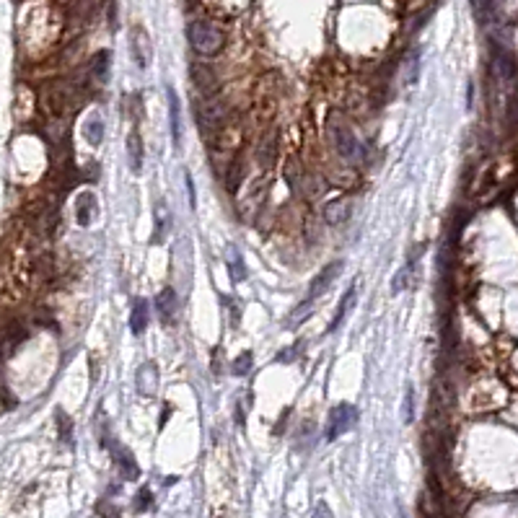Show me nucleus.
Returning a JSON list of instances; mask_svg holds the SVG:
<instances>
[{"instance_id": "obj_1", "label": "nucleus", "mask_w": 518, "mask_h": 518, "mask_svg": "<svg viewBox=\"0 0 518 518\" xmlns=\"http://www.w3.org/2000/svg\"><path fill=\"white\" fill-rule=\"evenodd\" d=\"M187 37H190V45L195 52L200 55H218L223 45H226V37L215 24L210 21H195L187 29Z\"/></svg>"}, {"instance_id": "obj_2", "label": "nucleus", "mask_w": 518, "mask_h": 518, "mask_svg": "<svg viewBox=\"0 0 518 518\" xmlns=\"http://www.w3.org/2000/svg\"><path fill=\"white\" fill-rule=\"evenodd\" d=\"M355 420H358V409H355L353 404H347V402L337 404V407L329 412V422H327V430H324V438H327V441H337L340 436H345L347 430L355 425Z\"/></svg>"}, {"instance_id": "obj_3", "label": "nucleus", "mask_w": 518, "mask_h": 518, "mask_svg": "<svg viewBox=\"0 0 518 518\" xmlns=\"http://www.w3.org/2000/svg\"><path fill=\"white\" fill-rule=\"evenodd\" d=\"M332 137H335L337 153L342 155L345 161H350V164L363 161V146H360V140H358L345 125H335V128H332Z\"/></svg>"}, {"instance_id": "obj_4", "label": "nucleus", "mask_w": 518, "mask_h": 518, "mask_svg": "<svg viewBox=\"0 0 518 518\" xmlns=\"http://www.w3.org/2000/svg\"><path fill=\"white\" fill-rule=\"evenodd\" d=\"M135 386L137 394L146 397V399H153L155 391H158V368L155 363H143L135 373Z\"/></svg>"}, {"instance_id": "obj_5", "label": "nucleus", "mask_w": 518, "mask_h": 518, "mask_svg": "<svg viewBox=\"0 0 518 518\" xmlns=\"http://www.w3.org/2000/svg\"><path fill=\"white\" fill-rule=\"evenodd\" d=\"M342 267H345V262H342V259H337V262L327 264V267H324V270H321V273H319L317 277H314V282H311V288H309V298L314 300V298H319L321 293L327 291V288H329V282H332V280H335V277H337V275H340V270H342Z\"/></svg>"}, {"instance_id": "obj_6", "label": "nucleus", "mask_w": 518, "mask_h": 518, "mask_svg": "<svg viewBox=\"0 0 518 518\" xmlns=\"http://www.w3.org/2000/svg\"><path fill=\"white\" fill-rule=\"evenodd\" d=\"M132 60L140 70L151 65V39L143 29H132Z\"/></svg>"}, {"instance_id": "obj_7", "label": "nucleus", "mask_w": 518, "mask_h": 518, "mask_svg": "<svg viewBox=\"0 0 518 518\" xmlns=\"http://www.w3.org/2000/svg\"><path fill=\"white\" fill-rule=\"evenodd\" d=\"M192 81H195V86L200 89L202 93H215L218 91V75H215V70L210 68V65H192Z\"/></svg>"}, {"instance_id": "obj_8", "label": "nucleus", "mask_w": 518, "mask_h": 518, "mask_svg": "<svg viewBox=\"0 0 518 518\" xmlns=\"http://www.w3.org/2000/svg\"><path fill=\"white\" fill-rule=\"evenodd\" d=\"M166 96H169V119H172V140L174 146H182V112H179V96L172 86L166 89Z\"/></svg>"}, {"instance_id": "obj_9", "label": "nucleus", "mask_w": 518, "mask_h": 518, "mask_svg": "<svg viewBox=\"0 0 518 518\" xmlns=\"http://www.w3.org/2000/svg\"><path fill=\"white\" fill-rule=\"evenodd\" d=\"M112 451H114V462H117L119 472H122V477L125 480H137V474H140V469H137L135 459H132V451H128V448H122V445H112Z\"/></svg>"}, {"instance_id": "obj_10", "label": "nucleus", "mask_w": 518, "mask_h": 518, "mask_svg": "<svg viewBox=\"0 0 518 518\" xmlns=\"http://www.w3.org/2000/svg\"><path fill=\"white\" fill-rule=\"evenodd\" d=\"M350 218V200H332L324 208V220H327L329 226H340V223H345V220Z\"/></svg>"}, {"instance_id": "obj_11", "label": "nucleus", "mask_w": 518, "mask_h": 518, "mask_svg": "<svg viewBox=\"0 0 518 518\" xmlns=\"http://www.w3.org/2000/svg\"><path fill=\"white\" fill-rule=\"evenodd\" d=\"M130 329L132 335L140 337L148 329V303L143 298L132 300V317H130Z\"/></svg>"}, {"instance_id": "obj_12", "label": "nucleus", "mask_w": 518, "mask_h": 518, "mask_svg": "<svg viewBox=\"0 0 518 518\" xmlns=\"http://www.w3.org/2000/svg\"><path fill=\"white\" fill-rule=\"evenodd\" d=\"M128 158L132 174H143V137L137 135V132H130L128 135Z\"/></svg>"}, {"instance_id": "obj_13", "label": "nucleus", "mask_w": 518, "mask_h": 518, "mask_svg": "<svg viewBox=\"0 0 518 518\" xmlns=\"http://www.w3.org/2000/svg\"><path fill=\"white\" fill-rule=\"evenodd\" d=\"M355 300H358V285H350V288H347V293H345V298L340 300V309H337L335 319H332V324H329V332L340 329V324H342V321H345V317H347V311L355 306Z\"/></svg>"}, {"instance_id": "obj_14", "label": "nucleus", "mask_w": 518, "mask_h": 518, "mask_svg": "<svg viewBox=\"0 0 518 518\" xmlns=\"http://www.w3.org/2000/svg\"><path fill=\"white\" fill-rule=\"evenodd\" d=\"M155 309H158V314H161L164 321H172L174 314H176V293H174L172 288H166V291L158 293V298H155Z\"/></svg>"}, {"instance_id": "obj_15", "label": "nucleus", "mask_w": 518, "mask_h": 518, "mask_svg": "<svg viewBox=\"0 0 518 518\" xmlns=\"http://www.w3.org/2000/svg\"><path fill=\"white\" fill-rule=\"evenodd\" d=\"M93 208H96V200H93L91 192H86L78 197V226H91L93 220Z\"/></svg>"}, {"instance_id": "obj_16", "label": "nucleus", "mask_w": 518, "mask_h": 518, "mask_svg": "<svg viewBox=\"0 0 518 518\" xmlns=\"http://www.w3.org/2000/svg\"><path fill=\"white\" fill-rule=\"evenodd\" d=\"M311 309H314V300H311V298H306V300H303V303H300V306H296V309H293L291 319L285 321V327H298V324H303V321L309 319Z\"/></svg>"}, {"instance_id": "obj_17", "label": "nucleus", "mask_w": 518, "mask_h": 518, "mask_svg": "<svg viewBox=\"0 0 518 518\" xmlns=\"http://www.w3.org/2000/svg\"><path fill=\"white\" fill-rule=\"evenodd\" d=\"M83 135H86V140L91 143L93 148L101 146V137H104V125H101L99 117H93L89 125H86V130H83Z\"/></svg>"}, {"instance_id": "obj_18", "label": "nucleus", "mask_w": 518, "mask_h": 518, "mask_svg": "<svg viewBox=\"0 0 518 518\" xmlns=\"http://www.w3.org/2000/svg\"><path fill=\"white\" fill-rule=\"evenodd\" d=\"M107 63H109V55H107V52H99V55L93 57L91 73H93V78H96L99 83L107 81Z\"/></svg>"}, {"instance_id": "obj_19", "label": "nucleus", "mask_w": 518, "mask_h": 518, "mask_svg": "<svg viewBox=\"0 0 518 518\" xmlns=\"http://www.w3.org/2000/svg\"><path fill=\"white\" fill-rule=\"evenodd\" d=\"M228 270L234 273V280H236V282H241L246 277L244 262H241V257H238L236 249H231V254H228Z\"/></svg>"}, {"instance_id": "obj_20", "label": "nucleus", "mask_w": 518, "mask_h": 518, "mask_svg": "<svg viewBox=\"0 0 518 518\" xmlns=\"http://www.w3.org/2000/svg\"><path fill=\"white\" fill-rule=\"evenodd\" d=\"M402 415H404V422H412L415 420V389L412 386H407V394H404V409H402Z\"/></svg>"}, {"instance_id": "obj_21", "label": "nucleus", "mask_w": 518, "mask_h": 518, "mask_svg": "<svg viewBox=\"0 0 518 518\" xmlns=\"http://www.w3.org/2000/svg\"><path fill=\"white\" fill-rule=\"evenodd\" d=\"M252 363H254L252 353H244L238 360H234V365H231V368H234V373H236V376H246V373H249V368H252Z\"/></svg>"}, {"instance_id": "obj_22", "label": "nucleus", "mask_w": 518, "mask_h": 518, "mask_svg": "<svg viewBox=\"0 0 518 518\" xmlns=\"http://www.w3.org/2000/svg\"><path fill=\"white\" fill-rule=\"evenodd\" d=\"M184 184H187V197H190V208L195 210V208H197V195H195V179H192L190 172L184 174Z\"/></svg>"}, {"instance_id": "obj_23", "label": "nucleus", "mask_w": 518, "mask_h": 518, "mask_svg": "<svg viewBox=\"0 0 518 518\" xmlns=\"http://www.w3.org/2000/svg\"><path fill=\"white\" fill-rule=\"evenodd\" d=\"M151 500H153L151 490H140V492H137V510H146L148 505H151Z\"/></svg>"}]
</instances>
